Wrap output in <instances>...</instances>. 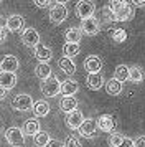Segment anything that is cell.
<instances>
[{"label":"cell","instance_id":"cell-1","mask_svg":"<svg viewBox=\"0 0 145 147\" xmlns=\"http://www.w3.org/2000/svg\"><path fill=\"white\" fill-rule=\"evenodd\" d=\"M41 93L45 94L46 98H54L59 94V88H61V81L56 76H50L46 80L41 81Z\"/></svg>","mask_w":145,"mask_h":147},{"label":"cell","instance_id":"cell-2","mask_svg":"<svg viewBox=\"0 0 145 147\" xmlns=\"http://www.w3.org/2000/svg\"><path fill=\"white\" fill-rule=\"evenodd\" d=\"M5 139L12 147H23L25 146V134L20 127H8L5 131Z\"/></svg>","mask_w":145,"mask_h":147},{"label":"cell","instance_id":"cell-3","mask_svg":"<svg viewBox=\"0 0 145 147\" xmlns=\"http://www.w3.org/2000/svg\"><path fill=\"white\" fill-rule=\"evenodd\" d=\"M33 98L30 96V94H25V93H21V94H17L15 98H13L12 101V107L15 109V111H21V113H25V111H30L33 107Z\"/></svg>","mask_w":145,"mask_h":147},{"label":"cell","instance_id":"cell-4","mask_svg":"<svg viewBox=\"0 0 145 147\" xmlns=\"http://www.w3.org/2000/svg\"><path fill=\"white\" fill-rule=\"evenodd\" d=\"M94 12H96V5L92 0H79L76 3V15L81 20L94 17Z\"/></svg>","mask_w":145,"mask_h":147},{"label":"cell","instance_id":"cell-5","mask_svg":"<svg viewBox=\"0 0 145 147\" xmlns=\"http://www.w3.org/2000/svg\"><path fill=\"white\" fill-rule=\"evenodd\" d=\"M68 18V8L63 3H54L50 8V22L54 25H61Z\"/></svg>","mask_w":145,"mask_h":147},{"label":"cell","instance_id":"cell-6","mask_svg":"<svg viewBox=\"0 0 145 147\" xmlns=\"http://www.w3.org/2000/svg\"><path fill=\"white\" fill-rule=\"evenodd\" d=\"M101 23L96 17H89V18H84V20H81V33L84 35H89V36H94V35H97L101 32Z\"/></svg>","mask_w":145,"mask_h":147},{"label":"cell","instance_id":"cell-7","mask_svg":"<svg viewBox=\"0 0 145 147\" xmlns=\"http://www.w3.org/2000/svg\"><path fill=\"white\" fill-rule=\"evenodd\" d=\"M21 41L23 45L28 48H35L36 45H40V33L36 28L33 27H28L21 32Z\"/></svg>","mask_w":145,"mask_h":147},{"label":"cell","instance_id":"cell-8","mask_svg":"<svg viewBox=\"0 0 145 147\" xmlns=\"http://www.w3.org/2000/svg\"><path fill=\"white\" fill-rule=\"evenodd\" d=\"M78 131L83 137L91 139V137H94L96 132H97V122H96V119H92V117H87V119L83 121V124L79 126Z\"/></svg>","mask_w":145,"mask_h":147},{"label":"cell","instance_id":"cell-9","mask_svg":"<svg viewBox=\"0 0 145 147\" xmlns=\"http://www.w3.org/2000/svg\"><path fill=\"white\" fill-rule=\"evenodd\" d=\"M5 27H7V30L12 32V33H20V32H23L25 20H23L21 15L13 13V15H10V17H7V25Z\"/></svg>","mask_w":145,"mask_h":147},{"label":"cell","instance_id":"cell-10","mask_svg":"<svg viewBox=\"0 0 145 147\" xmlns=\"http://www.w3.org/2000/svg\"><path fill=\"white\" fill-rule=\"evenodd\" d=\"M97 129L99 131H102V132H109V134H112L114 131H115V119L112 117L111 114H102L101 117H99L97 121Z\"/></svg>","mask_w":145,"mask_h":147},{"label":"cell","instance_id":"cell-11","mask_svg":"<svg viewBox=\"0 0 145 147\" xmlns=\"http://www.w3.org/2000/svg\"><path fill=\"white\" fill-rule=\"evenodd\" d=\"M83 121H84V116H83V113L79 109H74V111L66 114V126L71 131H78L79 126L83 124Z\"/></svg>","mask_w":145,"mask_h":147},{"label":"cell","instance_id":"cell-12","mask_svg":"<svg viewBox=\"0 0 145 147\" xmlns=\"http://www.w3.org/2000/svg\"><path fill=\"white\" fill-rule=\"evenodd\" d=\"M18 66H20V61L13 55H7L5 58L0 61V71H5V73H17Z\"/></svg>","mask_w":145,"mask_h":147},{"label":"cell","instance_id":"cell-13","mask_svg":"<svg viewBox=\"0 0 145 147\" xmlns=\"http://www.w3.org/2000/svg\"><path fill=\"white\" fill-rule=\"evenodd\" d=\"M84 69L87 73H101V69H102V60L96 56V55H91V56H87L84 60Z\"/></svg>","mask_w":145,"mask_h":147},{"label":"cell","instance_id":"cell-14","mask_svg":"<svg viewBox=\"0 0 145 147\" xmlns=\"http://www.w3.org/2000/svg\"><path fill=\"white\" fill-rule=\"evenodd\" d=\"M86 84L89 89L92 91H99L101 88L104 86V76L101 73H91L87 74V78H86Z\"/></svg>","mask_w":145,"mask_h":147},{"label":"cell","instance_id":"cell-15","mask_svg":"<svg viewBox=\"0 0 145 147\" xmlns=\"http://www.w3.org/2000/svg\"><path fill=\"white\" fill-rule=\"evenodd\" d=\"M17 73H5V71H0V88H3L5 91L15 88L17 84Z\"/></svg>","mask_w":145,"mask_h":147},{"label":"cell","instance_id":"cell-16","mask_svg":"<svg viewBox=\"0 0 145 147\" xmlns=\"http://www.w3.org/2000/svg\"><path fill=\"white\" fill-rule=\"evenodd\" d=\"M79 91V83L76 80H66L64 83H61L59 88V94L63 96H74Z\"/></svg>","mask_w":145,"mask_h":147},{"label":"cell","instance_id":"cell-17","mask_svg":"<svg viewBox=\"0 0 145 147\" xmlns=\"http://www.w3.org/2000/svg\"><path fill=\"white\" fill-rule=\"evenodd\" d=\"M114 17H115V22H129V20L134 18V8L125 2L124 5L114 13Z\"/></svg>","mask_w":145,"mask_h":147},{"label":"cell","instance_id":"cell-18","mask_svg":"<svg viewBox=\"0 0 145 147\" xmlns=\"http://www.w3.org/2000/svg\"><path fill=\"white\" fill-rule=\"evenodd\" d=\"M35 56L40 63H48L53 58V51L51 48L45 47V45H36L35 47Z\"/></svg>","mask_w":145,"mask_h":147},{"label":"cell","instance_id":"cell-19","mask_svg":"<svg viewBox=\"0 0 145 147\" xmlns=\"http://www.w3.org/2000/svg\"><path fill=\"white\" fill-rule=\"evenodd\" d=\"M59 109L66 114L74 111V109H78V99L74 96H63L61 101H59Z\"/></svg>","mask_w":145,"mask_h":147},{"label":"cell","instance_id":"cell-20","mask_svg":"<svg viewBox=\"0 0 145 147\" xmlns=\"http://www.w3.org/2000/svg\"><path fill=\"white\" fill-rule=\"evenodd\" d=\"M33 114L36 116V117H45V116H48L50 114V102L45 99H41V101H35L33 102Z\"/></svg>","mask_w":145,"mask_h":147},{"label":"cell","instance_id":"cell-21","mask_svg":"<svg viewBox=\"0 0 145 147\" xmlns=\"http://www.w3.org/2000/svg\"><path fill=\"white\" fill-rule=\"evenodd\" d=\"M21 132L25 134V136H35L36 132H40V121L38 119H26L25 124H23V129H21Z\"/></svg>","mask_w":145,"mask_h":147},{"label":"cell","instance_id":"cell-22","mask_svg":"<svg viewBox=\"0 0 145 147\" xmlns=\"http://www.w3.org/2000/svg\"><path fill=\"white\" fill-rule=\"evenodd\" d=\"M58 65H59L61 71H63L64 74H74V73H76V65H74V61H72L71 58L63 56V58H59Z\"/></svg>","mask_w":145,"mask_h":147},{"label":"cell","instance_id":"cell-23","mask_svg":"<svg viewBox=\"0 0 145 147\" xmlns=\"http://www.w3.org/2000/svg\"><path fill=\"white\" fill-rule=\"evenodd\" d=\"M35 76L41 81L46 80V78H50L51 76V66L48 63H38L35 66Z\"/></svg>","mask_w":145,"mask_h":147},{"label":"cell","instance_id":"cell-24","mask_svg":"<svg viewBox=\"0 0 145 147\" xmlns=\"http://www.w3.org/2000/svg\"><path fill=\"white\" fill-rule=\"evenodd\" d=\"M105 91L111 96H119V94L122 93V83L112 78V80H109L105 83Z\"/></svg>","mask_w":145,"mask_h":147},{"label":"cell","instance_id":"cell-25","mask_svg":"<svg viewBox=\"0 0 145 147\" xmlns=\"http://www.w3.org/2000/svg\"><path fill=\"white\" fill-rule=\"evenodd\" d=\"M81 36H83V33H81V30H79V28H76V27L68 28V30H66V33H64L66 43H78V45H79Z\"/></svg>","mask_w":145,"mask_h":147},{"label":"cell","instance_id":"cell-26","mask_svg":"<svg viewBox=\"0 0 145 147\" xmlns=\"http://www.w3.org/2000/svg\"><path fill=\"white\" fill-rule=\"evenodd\" d=\"M99 23H101V27L102 25H111L112 22H115V17H114V13H112L111 10L107 8V5H105L104 8H101V13H99Z\"/></svg>","mask_w":145,"mask_h":147},{"label":"cell","instance_id":"cell-27","mask_svg":"<svg viewBox=\"0 0 145 147\" xmlns=\"http://www.w3.org/2000/svg\"><path fill=\"white\" fill-rule=\"evenodd\" d=\"M144 78H145L144 69H142L140 66L129 68V81H132V83H142Z\"/></svg>","mask_w":145,"mask_h":147},{"label":"cell","instance_id":"cell-28","mask_svg":"<svg viewBox=\"0 0 145 147\" xmlns=\"http://www.w3.org/2000/svg\"><path fill=\"white\" fill-rule=\"evenodd\" d=\"M114 80L120 81V83L129 80V66L127 65H119L115 68V71H114Z\"/></svg>","mask_w":145,"mask_h":147},{"label":"cell","instance_id":"cell-29","mask_svg":"<svg viewBox=\"0 0 145 147\" xmlns=\"http://www.w3.org/2000/svg\"><path fill=\"white\" fill-rule=\"evenodd\" d=\"M51 137H50V134L46 132V131H40V132H36L33 136V142H35V146H38V147H46Z\"/></svg>","mask_w":145,"mask_h":147},{"label":"cell","instance_id":"cell-30","mask_svg":"<svg viewBox=\"0 0 145 147\" xmlns=\"http://www.w3.org/2000/svg\"><path fill=\"white\" fill-rule=\"evenodd\" d=\"M63 53L66 58H74L79 55V45L78 43H64L63 47Z\"/></svg>","mask_w":145,"mask_h":147},{"label":"cell","instance_id":"cell-31","mask_svg":"<svg viewBox=\"0 0 145 147\" xmlns=\"http://www.w3.org/2000/svg\"><path fill=\"white\" fill-rule=\"evenodd\" d=\"M111 36L115 43H124L127 40V32H125L124 28H114L111 32Z\"/></svg>","mask_w":145,"mask_h":147},{"label":"cell","instance_id":"cell-32","mask_svg":"<svg viewBox=\"0 0 145 147\" xmlns=\"http://www.w3.org/2000/svg\"><path fill=\"white\" fill-rule=\"evenodd\" d=\"M122 139H124V136L119 132H112L111 136H109V139H107V144L111 147H119V144L122 142Z\"/></svg>","mask_w":145,"mask_h":147},{"label":"cell","instance_id":"cell-33","mask_svg":"<svg viewBox=\"0 0 145 147\" xmlns=\"http://www.w3.org/2000/svg\"><path fill=\"white\" fill-rule=\"evenodd\" d=\"M64 147H83L76 136H68L64 140Z\"/></svg>","mask_w":145,"mask_h":147},{"label":"cell","instance_id":"cell-34","mask_svg":"<svg viewBox=\"0 0 145 147\" xmlns=\"http://www.w3.org/2000/svg\"><path fill=\"white\" fill-rule=\"evenodd\" d=\"M33 3L38 8H45V7H50L51 5V0H33Z\"/></svg>","mask_w":145,"mask_h":147},{"label":"cell","instance_id":"cell-35","mask_svg":"<svg viewBox=\"0 0 145 147\" xmlns=\"http://www.w3.org/2000/svg\"><path fill=\"white\" fill-rule=\"evenodd\" d=\"M46 147H64V142L59 139H50V142L46 144Z\"/></svg>","mask_w":145,"mask_h":147},{"label":"cell","instance_id":"cell-36","mask_svg":"<svg viewBox=\"0 0 145 147\" xmlns=\"http://www.w3.org/2000/svg\"><path fill=\"white\" fill-rule=\"evenodd\" d=\"M119 147H134V139H130V137H124L122 142L119 144Z\"/></svg>","mask_w":145,"mask_h":147},{"label":"cell","instance_id":"cell-37","mask_svg":"<svg viewBox=\"0 0 145 147\" xmlns=\"http://www.w3.org/2000/svg\"><path fill=\"white\" fill-rule=\"evenodd\" d=\"M134 147H145V136H138L134 139Z\"/></svg>","mask_w":145,"mask_h":147},{"label":"cell","instance_id":"cell-38","mask_svg":"<svg viewBox=\"0 0 145 147\" xmlns=\"http://www.w3.org/2000/svg\"><path fill=\"white\" fill-rule=\"evenodd\" d=\"M134 7H145V0H130Z\"/></svg>","mask_w":145,"mask_h":147},{"label":"cell","instance_id":"cell-39","mask_svg":"<svg viewBox=\"0 0 145 147\" xmlns=\"http://www.w3.org/2000/svg\"><path fill=\"white\" fill-rule=\"evenodd\" d=\"M3 40H7V33H5L3 28H0V43H2Z\"/></svg>","mask_w":145,"mask_h":147},{"label":"cell","instance_id":"cell-40","mask_svg":"<svg viewBox=\"0 0 145 147\" xmlns=\"http://www.w3.org/2000/svg\"><path fill=\"white\" fill-rule=\"evenodd\" d=\"M7 94H8V93H7L5 89H3V88H0V101H3V99H5V98H7Z\"/></svg>","mask_w":145,"mask_h":147},{"label":"cell","instance_id":"cell-41","mask_svg":"<svg viewBox=\"0 0 145 147\" xmlns=\"http://www.w3.org/2000/svg\"><path fill=\"white\" fill-rule=\"evenodd\" d=\"M7 25V18L5 17H2V15H0V28H3Z\"/></svg>","mask_w":145,"mask_h":147},{"label":"cell","instance_id":"cell-42","mask_svg":"<svg viewBox=\"0 0 145 147\" xmlns=\"http://www.w3.org/2000/svg\"><path fill=\"white\" fill-rule=\"evenodd\" d=\"M54 2H56V3H63V5H64V3L68 2V0H54Z\"/></svg>","mask_w":145,"mask_h":147},{"label":"cell","instance_id":"cell-43","mask_svg":"<svg viewBox=\"0 0 145 147\" xmlns=\"http://www.w3.org/2000/svg\"><path fill=\"white\" fill-rule=\"evenodd\" d=\"M0 3H2V0H0Z\"/></svg>","mask_w":145,"mask_h":147}]
</instances>
